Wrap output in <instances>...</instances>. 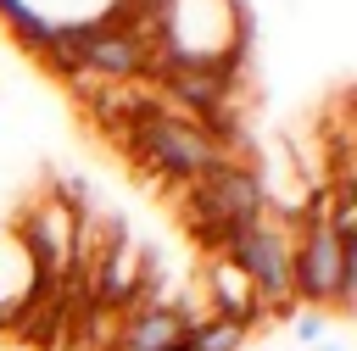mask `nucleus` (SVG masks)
Returning <instances> with one entry per match:
<instances>
[{
	"label": "nucleus",
	"instance_id": "nucleus-1",
	"mask_svg": "<svg viewBox=\"0 0 357 351\" xmlns=\"http://www.w3.org/2000/svg\"><path fill=\"white\" fill-rule=\"evenodd\" d=\"M290 290H296V306H318L335 318L357 306V240H340L329 228V184H318L307 206H296Z\"/></svg>",
	"mask_w": 357,
	"mask_h": 351
},
{
	"label": "nucleus",
	"instance_id": "nucleus-7",
	"mask_svg": "<svg viewBox=\"0 0 357 351\" xmlns=\"http://www.w3.org/2000/svg\"><path fill=\"white\" fill-rule=\"evenodd\" d=\"M290 329H296V340L312 351V345L329 340V312H318V306H296V312H290Z\"/></svg>",
	"mask_w": 357,
	"mask_h": 351
},
{
	"label": "nucleus",
	"instance_id": "nucleus-8",
	"mask_svg": "<svg viewBox=\"0 0 357 351\" xmlns=\"http://www.w3.org/2000/svg\"><path fill=\"white\" fill-rule=\"evenodd\" d=\"M312 351H346V345H340V340H324V345H312Z\"/></svg>",
	"mask_w": 357,
	"mask_h": 351
},
{
	"label": "nucleus",
	"instance_id": "nucleus-3",
	"mask_svg": "<svg viewBox=\"0 0 357 351\" xmlns=\"http://www.w3.org/2000/svg\"><path fill=\"white\" fill-rule=\"evenodd\" d=\"M223 262L245 273V284L257 290V301H262L268 318H290L296 312V290H290V228L273 212H262L251 228H240L223 245Z\"/></svg>",
	"mask_w": 357,
	"mask_h": 351
},
{
	"label": "nucleus",
	"instance_id": "nucleus-2",
	"mask_svg": "<svg viewBox=\"0 0 357 351\" xmlns=\"http://www.w3.org/2000/svg\"><path fill=\"white\" fill-rule=\"evenodd\" d=\"M173 195H178L173 206H178V217H184L190 240H195L206 256H223V245L268 212V184H262V178H257V167H245L240 156L212 162L201 178L178 184Z\"/></svg>",
	"mask_w": 357,
	"mask_h": 351
},
{
	"label": "nucleus",
	"instance_id": "nucleus-4",
	"mask_svg": "<svg viewBox=\"0 0 357 351\" xmlns=\"http://www.w3.org/2000/svg\"><path fill=\"white\" fill-rule=\"evenodd\" d=\"M184 334V318L173 301H139L128 312H117V340L112 351H162Z\"/></svg>",
	"mask_w": 357,
	"mask_h": 351
},
{
	"label": "nucleus",
	"instance_id": "nucleus-5",
	"mask_svg": "<svg viewBox=\"0 0 357 351\" xmlns=\"http://www.w3.org/2000/svg\"><path fill=\"white\" fill-rule=\"evenodd\" d=\"M206 312H212V318L240 323L245 334L268 318V312H262V301H257V290L245 284V273H240V267H229L223 256H212V262H206Z\"/></svg>",
	"mask_w": 357,
	"mask_h": 351
},
{
	"label": "nucleus",
	"instance_id": "nucleus-6",
	"mask_svg": "<svg viewBox=\"0 0 357 351\" xmlns=\"http://www.w3.org/2000/svg\"><path fill=\"white\" fill-rule=\"evenodd\" d=\"M184 345L190 351H240L245 345V329L229 323V318H201L195 329H184Z\"/></svg>",
	"mask_w": 357,
	"mask_h": 351
}]
</instances>
